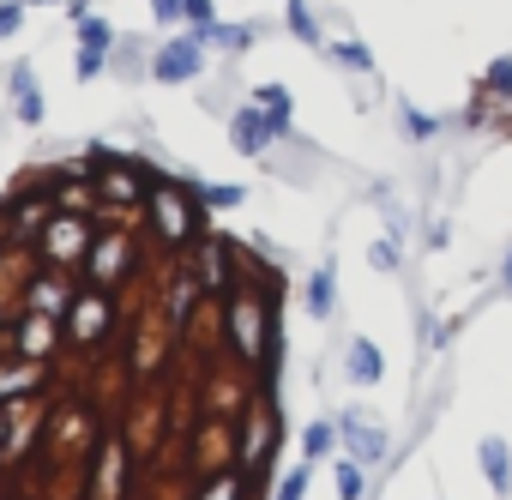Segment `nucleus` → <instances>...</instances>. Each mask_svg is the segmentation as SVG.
I'll use <instances>...</instances> for the list:
<instances>
[{"label": "nucleus", "instance_id": "b1692460", "mask_svg": "<svg viewBox=\"0 0 512 500\" xmlns=\"http://www.w3.org/2000/svg\"><path fill=\"white\" fill-rule=\"evenodd\" d=\"M308 470H314V464H296V470L278 482V500H302V488H308Z\"/></svg>", "mask_w": 512, "mask_h": 500}, {"label": "nucleus", "instance_id": "7c9ffc66", "mask_svg": "<svg viewBox=\"0 0 512 500\" xmlns=\"http://www.w3.org/2000/svg\"><path fill=\"white\" fill-rule=\"evenodd\" d=\"M103 61H109V55H79V79H97V73H103Z\"/></svg>", "mask_w": 512, "mask_h": 500}, {"label": "nucleus", "instance_id": "bb28decb", "mask_svg": "<svg viewBox=\"0 0 512 500\" xmlns=\"http://www.w3.org/2000/svg\"><path fill=\"white\" fill-rule=\"evenodd\" d=\"M488 91H512V55L488 61Z\"/></svg>", "mask_w": 512, "mask_h": 500}, {"label": "nucleus", "instance_id": "6e6552de", "mask_svg": "<svg viewBox=\"0 0 512 500\" xmlns=\"http://www.w3.org/2000/svg\"><path fill=\"white\" fill-rule=\"evenodd\" d=\"M482 476H488V488H494L500 500L512 494V452H506V440H494V434L482 440Z\"/></svg>", "mask_w": 512, "mask_h": 500}, {"label": "nucleus", "instance_id": "4468645a", "mask_svg": "<svg viewBox=\"0 0 512 500\" xmlns=\"http://www.w3.org/2000/svg\"><path fill=\"white\" fill-rule=\"evenodd\" d=\"M97 470H103V500H115V488H127V452L121 446H103Z\"/></svg>", "mask_w": 512, "mask_h": 500}, {"label": "nucleus", "instance_id": "dca6fc26", "mask_svg": "<svg viewBox=\"0 0 512 500\" xmlns=\"http://www.w3.org/2000/svg\"><path fill=\"white\" fill-rule=\"evenodd\" d=\"M308 314H314V320L332 314V266H320V272L308 278Z\"/></svg>", "mask_w": 512, "mask_h": 500}, {"label": "nucleus", "instance_id": "9b49d317", "mask_svg": "<svg viewBox=\"0 0 512 500\" xmlns=\"http://www.w3.org/2000/svg\"><path fill=\"white\" fill-rule=\"evenodd\" d=\"M199 284L205 290H223L229 284V254H223L217 241H199Z\"/></svg>", "mask_w": 512, "mask_h": 500}, {"label": "nucleus", "instance_id": "cd10ccee", "mask_svg": "<svg viewBox=\"0 0 512 500\" xmlns=\"http://www.w3.org/2000/svg\"><path fill=\"white\" fill-rule=\"evenodd\" d=\"M338 61H344V67H362V73L374 67V55H368L362 43H344V49H338Z\"/></svg>", "mask_w": 512, "mask_h": 500}, {"label": "nucleus", "instance_id": "2f4dec72", "mask_svg": "<svg viewBox=\"0 0 512 500\" xmlns=\"http://www.w3.org/2000/svg\"><path fill=\"white\" fill-rule=\"evenodd\" d=\"M260 103H266V109H290V97H284L278 85H266V91H260Z\"/></svg>", "mask_w": 512, "mask_h": 500}, {"label": "nucleus", "instance_id": "f257e3e1", "mask_svg": "<svg viewBox=\"0 0 512 500\" xmlns=\"http://www.w3.org/2000/svg\"><path fill=\"white\" fill-rule=\"evenodd\" d=\"M272 139H290V109H266V103H253V109H241V115H235V127H229V145H235L241 157H260Z\"/></svg>", "mask_w": 512, "mask_h": 500}, {"label": "nucleus", "instance_id": "423d86ee", "mask_svg": "<svg viewBox=\"0 0 512 500\" xmlns=\"http://www.w3.org/2000/svg\"><path fill=\"white\" fill-rule=\"evenodd\" d=\"M103 332H109V296H103V290L67 302V338H73V344H97Z\"/></svg>", "mask_w": 512, "mask_h": 500}, {"label": "nucleus", "instance_id": "a878e982", "mask_svg": "<svg viewBox=\"0 0 512 500\" xmlns=\"http://www.w3.org/2000/svg\"><path fill=\"white\" fill-rule=\"evenodd\" d=\"M25 25V0H0V37H13Z\"/></svg>", "mask_w": 512, "mask_h": 500}, {"label": "nucleus", "instance_id": "f03ea898", "mask_svg": "<svg viewBox=\"0 0 512 500\" xmlns=\"http://www.w3.org/2000/svg\"><path fill=\"white\" fill-rule=\"evenodd\" d=\"M85 247H91V223H85V217H49V229H43V254H49V266L85 260Z\"/></svg>", "mask_w": 512, "mask_h": 500}, {"label": "nucleus", "instance_id": "c85d7f7f", "mask_svg": "<svg viewBox=\"0 0 512 500\" xmlns=\"http://www.w3.org/2000/svg\"><path fill=\"white\" fill-rule=\"evenodd\" d=\"M205 205H223L229 211V205H241V187H205Z\"/></svg>", "mask_w": 512, "mask_h": 500}, {"label": "nucleus", "instance_id": "6ab92c4d", "mask_svg": "<svg viewBox=\"0 0 512 500\" xmlns=\"http://www.w3.org/2000/svg\"><path fill=\"white\" fill-rule=\"evenodd\" d=\"M332 440H338V428H332V422H314V428L302 434V452H308V464H314V458H326V452H332Z\"/></svg>", "mask_w": 512, "mask_h": 500}, {"label": "nucleus", "instance_id": "412c9836", "mask_svg": "<svg viewBox=\"0 0 512 500\" xmlns=\"http://www.w3.org/2000/svg\"><path fill=\"white\" fill-rule=\"evenodd\" d=\"M434 127H440L434 115H422V109H410V103H404V133H410V139H434Z\"/></svg>", "mask_w": 512, "mask_h": 500}, {"label": "nucleus", "instance_id": "aec40b11", "mask_svg": "<svg viewBox=\"0 0 512 500\" xmlns=\"http://www.w3.org/2000/svg\"><path fill=\"white\" fill-rule=\"evenodd\" d=\"M199 500H241V470H223V476H217Z\"/></svg>", "mask_w": 512, "mask_h": 500}, {"label": "nucleus", "instance_id": "f8f14e48", "mask_svg": "<svg viewBox=\"0 0 512 500\" xmlns=\"http://www.w3.org/2000/svg\"><path fill=\"white\" fill-rule=\"evenodd\" d=\"M109 49H115V25L85 13V19H79V55H109Z\"/></svg>", "mask_w": 512, "mask_h": 500}, {"label": "nucleus", "instance_id": "ddd939ff", "mask_svg": "<svg viewBox=\"0 0 512 500\" xmlns=\"http://www.w3.org/2000/svg\"><path fill=\"white\" fill-rule=\"evenodd\" d=\"M338 434H350L356 458H380V452H386V434H380V428H362V422H356V410H350V416L338 422Z\"/></svg>", "mask_w": 512, "mask_h": 500}, {"label": "nucleus", "instance_id": "f3484780", "mask_svg": "<svg viewBox=\"0 0 512 500\" xmlns=\"http://www.w3.org/2000/svg\"><path fill=\"white\" fill-rule=\"evenodd\" d=\"M25 308H31V314H55V308H67V296H61V284H55V278H43V284H31V290H25Z\"/></svg>", "mask_w": 512, "mask_h": 500}, {"label": "nucleus", "instance_id": "5701e85b", "mask_svg": "<svg viewBox=\"0 0 512 500\" xmlns=\"http://www.w3.org/2000/svg\"><path fill=\"white\" fill-rule=\"evenodd\" d=\"M290 25H296L302 43H320V31H314V19H308V0H290Z\"/></svg>", "mask_w": 512, "mask_h": 500}, {"label": "nucleus", "instance_id": "c756f323", "mask_svg": "<svg viewBox=\"0 0 512 500\" xmlns=\"http://www.w3.org/2000/svg\"><path fill=\"white\" fill-rule=\"evenodd\" d=\"M187 19L205 31V25H211V0H187Z\"/></svg>", "mask_w": 512, "mask_h": 500}, {"label": "nucleus", "instance_id": "4be33fe9", "mask_svg": "<svg viewBox=\"0 0 512 500\" xmlns=\"http://www.w3.org/2000/svg\"><path fill=\"white\" fill-rule=\"evenodd\" d=\"M338 494H344V500H362V464H356V458L338 464Z\"/></svg>", "mask_w": 512, "mask_h": 500}, {"label": "nucleus", "instance_id": "473e14b6", "mask_svg": "<svg viewBox=\"0 0 512 500\" xmlns=\"http://www.w3.org/2000/svg\"><path fill=\"white\" fill-rule=\"evenodd\" d=\"M0 452H7V410H0Z\"/></svg>", "mask_w": 512, "mask_h": 500}, {"label": "nucleus", "instance_id": "20e7f679", "mask_svg": "<svg viewBox=\"0 0 512 500\" xmlns=\"http://www.w3.org/2000/svg\"><path fill=\"white\" fill-rule=\"evenodd\" d=\"M205 43L199 37H175V43H163L157 49V61H151V79H163V85H181V79H199V55Z\"/></svg>", "mask_w": 512, "mask_h": 500}, {"label": "nucleus", "instance_id": "9d476101", "mask_svg": "<svg viewBox=\"0 0 512 500\" xmlns=\"http://www.w3.org/2000/svg\"><path fill=\"white\" fill-rule=\"evenodd\" d=\"M380 374H386L380 344H374V338H356V344H350V380H356V386H374Z\"/></svg>", "mask_w": 512, "mask_h": 500}, {"label": "nucleus", "instance_id": "72a5a7b5", "mask_svg": "<svg viewBox=\"0 0 512 500\" xmlns=\"http://www.w3.org/2000/svg\"><path fill=\"white\" fill-rule=\"evenodd\" d=\"M506 290H512V260H506Z\"/></svg>", "mask_w": 512, "mask_h": 500}, {"label": "nucleus", "instance_id": "1a4fd4ad", "mask_svg": "<svg viewBox=\"0 0 512 500\" xmlns=\"http://www.w3.org/2000/svg\"><path fill=\"white\" fill-rule=\"evenodd\" d=\"M13 97H19V115H25V127H43V97H37V73L19 61L13 67Z\"/></svg>", "mask_w": 512, "mask_h": 500}, {"label": "nucleus", "instance_id": "a211bd4d", "mask_svg": "<svg viewBox=\"0 0 512 500\" xmlns=\"http://www.w3.org/2000/svg\"><path fill=\"white\" fill-rule=\"evenodd\" d=\"M37 380H43L37 362H7V374H0V392H31Z\"/></svg>", "mask_w": 512, "mask_h": 500}, {"label": "nucleus", "instance_id": "7ed1b4c3", "mask_svg": "<svg viewBox=\"0 0 512 500\" xmlns=\"http://www.w3.org/2000/svg\"><path fill=\"white\" fill-rule=\"evenodd\" d=\"M127 266H133V241L127 235H103L91 254H85V272H91L97 290H109L115 278H127Z\"/></svg>", "mask_w": 512, "mask_h": 500}, {"label": "nucleus", "instance_id": "2eb2a0df", "mask_svg": "<svg viewBox=\"0 0 512 500\" xmlns=\"http://www.w3.org/2000/svg\"><path fill=\"white\" fill-rule=\"evenodd\" d=\"M199 43H217V49H247L253 43V31L247 25H205V31H193Z\"/></svg>", "mask_w": 512, "mask_h": 500}, {"label": "nucleus", "instance_id": "0eeeda50", "mask_svg": "<svg viewBox=\"0 0 512 500\" xmlns=\"http://www.w3.org/2000/svg\"><path fill=\"white\" fill-rule=\"evenodd\" d=\"M229 332H235V344H241L247 362H260V356H266V338H260V302H253V296L229 302Z\"/></svg>", "mask_w": 512, "mask_h": 500}, {"label": "nucleus", "instance_id": "39448f33", "mask_svg": "<svg viewBox=\"0 0 512 500\" xmlns=\"http://www.w3.org/2000/svg\"><path fill=\"white\" fill-rule=\"evenodd\" d=\"M151 217H157V235H163L169 247L193 241V211H187V199H181L175 187H157V193H151Z\"/></svg>", "mask_w": 512, "mask_h": 500}, {"label": "nucleus", "instance_id": "393cba45", "mask_svg": "<svg viewBox=\"0 0 512 500\" xmlns=\"http://www.w3.org/2000/svg\"><path fill=\"white\" fill-rule=\"evenodd\" d=\"M151 19L157 25H181L187 19V0H151Z\"/></svg>", "mask_w": 512, "mask_h": 500}]
</instances>
